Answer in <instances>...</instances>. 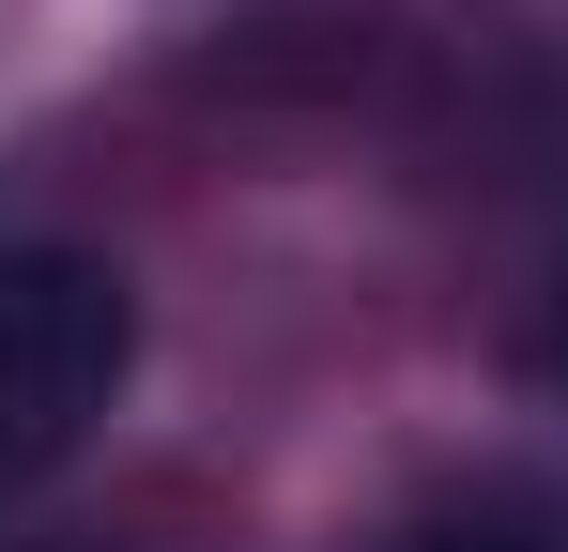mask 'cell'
<instances>
[{"label":"cell","instance_id":"6da1fadb","mask_svg":"<svg viewBox=\"0 0 568 552\" xmlns=\"http://www.w3.org/2000/svg\"><path fill=\"white\" fill-rule=\"evenodd\" d=\"M139 368V292L93 246H0V507L47 491L108 430Z\"/></svg>","mask_w":568,"mask_h":552},{"label":"cell","instance_id":"7a4b0ae2","mask_svg":"<svg viewBox=\"0 0 568 552\" xmlns=\"http://www.w3.org/2000/svg\"><path fill=\"white\" fill-rule=\"evenodd\" d=\"M384 552H568V522L538 491H446V507H415Z\"/></svg>","mask_w":568,"mask_h":552},{"label":"cell","instance_id":"3957f363","mask_svg":"<svg viewBox=\"0 0 568 552\" xmlns=\"http://www.w3.org/2000/svg\"><path fill=\"white\" fill-rule=\"evenodd\" d=\"M538 384L568 399V276H554V307H538Z\"/></svg>","mask_w":568,"mask_h":552}]
</instances>
